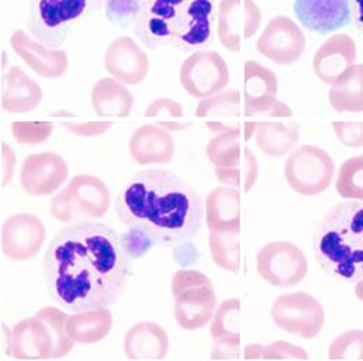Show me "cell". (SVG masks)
<instances>
[{
  "label": "cell",
  "mask_w": 363,
  "mask_h": 361,
  "mask_svg": "<svg viewBox=\"0 0 363 361\" xmlns=\"http://www.w3.org/2000/svg\"><path fill=\"white\" fill-rule=\"evenodd\" d=\"M263 349H264V346L257 345V343L249 345V346H246L243 356L246 360H263Z\"/></svg>",
  "instance_id": "cell-48"
},
{
  "label": "cell",
  "mask_w": 363,
  "mask_h": 361,
  "mask_svg": "<svg viewBox=\"0 0 363 361\" xmlns=\"http://www.w3.org/2000/svg\"><path fill=\"white\" fill-rule=\"evenodd\" d=\"M331 127L347 148H363V122H333Z\"/></svg>",
  "instance_id": "cell-43"
},
{
  "label": "cell",
  "mask_w": 363,
  "mask_h": 361,
  "mask_svg": "<svg viewBox=\"0 0 363 361\" xmlns=\"http://www.w3.org/2000/svg\"><path fill=\"white\" fill-rule=\"evenodd\" d=\"M328 101L338 113H362L363 64H354L331 84Z\"/></svg>",
  "instance_id": "cell-29"
},
{
  "label": "cell",
  "mask_w": 363,
  "mask_h": 361,
  "mask_svg": "<svg viewBox=\"0 0 363 361\" xmlns=\"http://www.w3.org/2000/svg\"><path fill=\"white\" fill-rule=\"evenodd\" d=\"M129 151L138 165H167L175 155V139L167 129L158 125H144L130 137Z\"/></svg>",
  "instance_id": "cell-22"
},
{
  "label": "cell",
  "mask_w": 363,
  "mask_h": 361,
  "mask_svg": "<svg viewBox=\"0 0 363 361\" xmlns=\"http://www.w3.org/2000/svg\"><path fill=\"white\" fill-rule=\"evenodd\" d=\"M111 194L106 184L92 175H77L50 200V214L63 224L90 222L105 217Z\"/></svg>",
  "instance_id": "cell-6"
},
{
  "label": "cell",
  "mask_w": 363,
  "mask_h": 361,
  "mask_svg": "<svg viewBox=\"0 0 363 361\" xmlns=\"http://www.w3.org/2000/svg\"><path fill=\"white\" fill-rule=\"evenodd\" d=\"M143 0H105V17L118 27L136 24Z\"/></svg>",
  "instance_id": "cell-41"
},
{
  "label": "cell",
  "mask_w": 363,
  "mask_h": 361,
  "mask_svg": "<svg viewBox=\"0 0 363 361\" xmlns=\"http://www.w3.org/2000/svg\"><path fill=\"white\" fill-rule=\"evenodd\" d=\"M74 115L72 112H66V110H57V112H50L49 118H73Z\"/></svg>",
  "instance_id": "cell-50"
},
{
  "label": "cell",
  "mask_w": 363,
  "mask_h": 361,
  "mask_svg": "<svg viewBox=\"0 0 363 361\" xmlns=\"http://www.w3.org/2000/svg\"><path fill=\"white\" fill-rule=\"evenodd\" d=\"M294 13L303 28L321 35L338 31L351 21V0H295Z\"/></svg>",
  "instance_id": "cell-18"
},
{
  "label": "cell",
  "mask_w": 363,
  "mask_h": 361,
  "mask_svg": "<svg viewBox=\"0 0 363 361\" xmlns=\"http://www.w3.org/2000/svg\"><path fill=\"white\" fill-rule=\"evenodd\" d=\"M91 105L99 118H129L135 99L132 92L116 79H101L91 91Z\"/></svg>",
  "instance_id": "cell-25"
},
{
  "label": "cell",
  "mask_w": 363,
  "mask_h": 361,
  "mask_svg": "<svg viewBox=\"0 0 363 361\" xmlns=\"http://www.w3.org/2000/svg\"><path fill=\"white\" fill-rule=\"evenodd\" d=\"M357 44L347 34H335L318 47L313 57V70L318 80L331 86L350 67L357 64Z\"/></svg>",
  "instance_id": "cell-20"
},
{
  "label": "cell",
  "mask_w": 363,
  "mask_h": 361,
  "mask_svg": "<svg viewBox=\"0 0 363 361\" xmlns=\"http://www.w3.org/2000/svg\"><path fill=\"white\" fill-rule=\"evenodd\" d=\"M121 243L125 254L129 258H140L154 246L144 233L136 229H129L126 233H123V236L121 237Z\"/></svg>",
  "instance_id": "cell-44"
},
{
  "label": "cell",
  "mask_w": 363,
  "mask_h": 361,
  "mask_svg": "<svg viewBox=\"0 0 363 361\" xmlns=\"http://www.w3.org/2000/svg\"><path fill=\"white\" fill-rule=\"evenodd\" d=\"M11 356L16 360H43L34 333V321L26 318L11 329Z\"/></svg>",
  "instance_id": "cell-36"
},
{
  "label": "cell",
  "mask_w": 363,
  "mask_h": 361,
  "mask_svg": "<svg viewBox=\"0 0 363 361\" xmlns=\"http://www.w3.org/2000/svg\"><path fill=\"white\" fill-rule=\"evenodd\" d=\"M256 47L260 55L272 63L291 66L303 56L306 37L292 18L277 16L267 23L263 34L257 40Z\"/></svg>",
  "instance_id": "cell-12"
},
{
  "label": "cell",
  "mask_w": 363,
  "mask_h": 361,
  "mask_svg": "<svg viewBox=\"0 0 363 361\" xmlns=\"http://www.w3.org/2000/svg\"><path fill=\"white\" fill-rule=\"evenodd\" d=\"M45 237V226L40 218L18 212L1 225V251L9 260L27 261L38 256Z\"/></svg>",
  "instance_id": "cell-14"
},
{
  "label": "cell",
  "mask_w": 363,
  "mask_h": 361,
  "mask_svg": "<svg viewBox=\"0 0 363 361\" xmlns=\"http://www.w3.org/2000/svg\"><path fill=\"white\" fill-rule=\"evenodd\" d=\"M116 215L129 229L144 233L154 246L181 244L203 225L200 194L168 171L148 169L129 178L116 200Z\"/></svg>",
  "instance_id": "cell-2"
},
{
  "label": "cell",
  "mask_w": 363,
  "mask_h": 361,
  "mask_svg": "<svg viewBox=\"0 0 363 361\" xmlns=\"http://www.w3.org/2000/svg\"><path fill=\"white\" fill-rule=\"evenodd\" d=\"M43 102L41 87L20 67L11 66L1 80V108L9 113H27Z\"/></svg>",
  "instance_id": "cell-24"
},
{
  "label": "cell",
  "mask_w": 363,
  "mask_h": 361,
  "mask_svg": "<svg viewBox=\"0 0 363 361\" xmlns=\"http://www.w3.org/2000/svg\"><path fill=\"white\" fill-rule=\"evenodd\" d=\"M243 116L246 119L255 118H292V109L281 102L277 96L263 98L257 101L243 102Z\"/></svg>",
  "instance_id": "cell-40"
},
{
  "label": "cell",
  "mask_w": 363,
  "mask_h": 361,
  "mask_svg": "<svg viewBox=\"0 0 363 361\" xmlns=\"http://www.w3.org/2000/svg\"><path fill=\"white\" fill-rule=\"evenodd\" d=\"M337 194L347 200L363 201V156L350 158L340 168L337 181Z\"/></svg>",
  "instance_id": "cell-35"
},
{
  "label": "cell",
  "mask_w": 363,
  "mask_h": 361,
  "mask_svg": "<svg viewBox=\"0 0 363 361\" xmlns=\"http://www.w3.org/2000/svg\"><path fill=\"white\" fill-rule=\"evenodd\" d=\"M351 11L358 28L363 31V0H351Z\"/></svg>",
  "instance_id": "cell-49"
},
{
  "label": "cell",
  "mask_w": 363,
  "mask_h": 361,
  "mask_svg": "<svg viewBox=\"0 0 363 361\" xmlns=\"http://www.w3.org/2000/svg\"><path fill=\"white\" fill-rule=\"evenodd\" d=\"M14 164H16V155L13 148L1 142V185L6 187L13 178L14 172Z\"/></svg>",
  "instance_id": "cell-47"
},
{
  "label": "cell",
  "mask_w": 363,
  "mask_h": 361,
  "mask_svg": "<svg viewBox=\"0 0 363 361\" xmlns=\"http://www.w3.org/2000/svg\"><path fill=\"white\" fill-rule=\"evenodd\" d=\"M105 0H27V27L33 38L50 49L96 14Z\"/></svg>",
  "instance_id": "cell-5"
},
{
  "label": "cell",
  "mask_w": 363,
  "mask_h": 361,
  "mask_svg": "<svg viewBox=\"0 0 363 361\" xmlns=\"http://www.w3.org/2000/svg\"><path fill=\"white\" fill-rule=\"evenodd\" d=\"M299 137V122H257L255 133L257 148L272 158L285 156L298 144Z\"/></svg>",
  "instance_id": "cell-28"
},
{
  "label": "cell",
  "mask_w": 363,
  "mask_h": 361,
  "mask_svg": "<svg viewBox=\"0 0 363 361\" xmlns=\"http://www.w3.org/2000/svg\"><path fill=\"white\" fill-rule=\"evenodd\" d=\"M169 338L155 322H138L125 336L123 350L129 360H164L168 355Z\"/></svg>",
  "instance_id": "cell-23"
},
{
  "label": "cell",
  "mask_w": 363,
  "mask_h": 361,
  "mask_svg": "<svg viewBox=\"0 0 363 361\" xmlns=\"http://www.w3.org/2000/svg\"><path fill=\"white\" fill-rule=\"evenodd\" d=\"M113 325V316L108 307H98L69 316L66 331L80 345H92L104 340Z\"/></svg>",
  "instance_id": "cell-26"
},
{
  "label": "cell",
  "mask_w": 363,
  "mask_h": 361,
  "mask_svg": "<svg viewBox=\"0 0 363 361\" xmlns=\"http://www.w3.org/2000/svg\"><path fill=\"white\" fill-rule=\"evenodd\" d=\"M240 93L228 90L211 95L200 101L196 109V118L206 119L207 129L214 134L242 130L245 122L240 123Z\"/></svg>",
  "instance_id": "cell-21"
},
{
  "label": "cell",
  "mask_w": 363,
  "mask_h": 361,
  "mask_svg": "<svg viewBox=\"0 0 363 361\" xmlns=\"http://www.w3.org/2000/svg\"><path fill=\"white\" fill-rule=\"evenodd\" d=\"M240 303L238 299L224 300L211 319L210 333L214 340L221 338L240 336Z\"/></svg>",
  "instance_id": "cell-37"
},
{
  "label": "cell",
  "mask_w": 363,
  "mask_h": 361,
  "mask_svg": "<svg viewBox=\"0 0 363 361\" xmlns=\"http://www.w3.org/2000/svg\"><path fill=\"white\" fill-rule=\"evenodd\" d=\"M272 318L281 331L308 340L321 332L325 314L316 297L296 292L277 297L272 304Z\"/></svg>",
  "instance_id": "cell-9"
},
{
  "label": "cell",
  "mask_w": 363,
  "mask_h": 361,
  "mask_svg": "<svg viewBox=\"0 0 363 361\" xmlns=\"http://www.w3.org/2000/svg\"><path fill=\"white\" fill-rule=\"evenodd\" d=\"M214 264L224 271L236 273L240 265V226L213 229L208 237Z\"/></svg>",
  "instance_id": "cell-30"
},
{
  "label": "cell",
  "mask_w": 363,
  "mask_h": 361,
  "mask_svg": "<svg viewBox=\"0 0 363 361\" xmlns=\"http://www.w3.org/2000/svg\"><path fill=\"white\" fill-rule=\"evenodd\" d=\"M240 359V336L221 338L214 340L211 360H238Z\"/></svg>",
  "instance_id": "cell-45"
},
{
  "label": "cell",
  "mask_w": 363,
  "mask_h": 361,
  "mask_svg": "<svg viewBox=\"0 0 363 361\" xmlns=\"http://www.w3.org/2000/svg\"><path fill=\"white\" fill-rule=\"evenodd\" d=\"M355 294L358 296L359 300L363 302V279H361L359 282H357V285H355Z\"/></svg>",
  "instance_id": "cell-51"
},
{
  "label": "cell",
  "mask_w": 363,
  "mask_h": 361,
  "mask_svg": "<svg viewBox=\"0 0 363 361\" xmlns=\"http://www.w3.org/2000/svg\"><path fill=\"white\" fill-rule=\"evenodd\" d=\"M69 316L56 307H44L35 316L34 333L43 360H57L72 353L74 340L66 331Z\"/></svg>",
  "instance_id": "cell-19"
},
{
  "label": "cell",
  "mask_w": 363,
  "mask_h": 361,
  "mask_svg": "<svg viewBox=\"0 0 363 361\" xmlns=\"http://www.w3.org/2000/svg\"><path fill=\"white\" fill-rule=\"evenodd\" d=\"M104 64L106 71L125 86L141 84L150 70L148 56L130 37H119L111 42Z\"/></svg>",
  "instance_id": "cell-17"
},
{
  "label": "cell",
  "mask_w": 363,
  "mask_h": 361,
  "mask_svg": "<svg viewBox=\"0 0 363 361\" xmlns=\"http://www.w3.org/2000/svg\"><path fill=\"white\" fill-rule=\"evenodd\" d=\"M213 0H143L135 31L150 49L204 46L211 38Z\"/></svg>",
  "instance_id": "cell-3"
},
{
  "label": "cell",
  "mask_w": 363,
  "mask_h": 361,
  "mask_svg": "<svg viewBox=\"0 0 363 361\" xmlns=\"http://www.w3.org/2000/svg\"><path fill=\"white\" fill-rule=\"evenodd\" d=\"M313 254L333 277L357 283L363 279V201L337 204L320 219Z\"/></svg>",
  "instance_id": "cell-4"
},
{
  "label": "cell",
  "mask_w": 363,
  "mask_h": 361,
  "mask_svg": "<svg viewBox=\"0 0 363 361\" xmlns=\"http://www.w3.org/2000/svg\"><path fill=\"white\" fill-rule=\"evenodd\" d=\"M182 87L193 98H208L224 90L230 74L227 62L216 50L191 53L181 66Z\"/></svg>",
  "instance_id": "cell-11"
},
{
  "label": "cell",
  "mask_w": 363,
  "mask_h": 361,
  "mask_svg": "<svg viewBox=\"0 0 363 361\" xmlns=\"http://www.w3.org/2000/svg\"><path fill=\"white\" fill-rule=\"evenodd\" d=\"M362 156H363V155H362Z\"/></svg>",
  "instance_id": "cell-52"
},
{
  "label": "cell",
  "mask_w": 363,
  "mask_h": 361,
  "mask_svg": "<svg viewBox=\"0 0 363 361\" xmlns=\"http://www.w3.org/2000/svg\"><path fill=\"white\" fill-rule=\"evenodd\" d=\"M262 11L255 0H220L218 40L229 52H240L243 41L260 28Z\"/></svg>",
  "instance_id": "cell-13"
},
{
  "label": "cell",
  "mask_w": 363,
  "mask_h": 361,
  "mask_svg": "<svg viewBox=\"0 0 363 361\" xmlns=\"http://www.w3.org/2000/svg\"><path fill=\"white\" fill-rule=\"evenodd\" d=\"M10 46L35 74L46 80L60 79L69 69V56L65 50L46 47L24 30L11 34Z\"/></svg>",
  "instance_id": "cell-16"
},
{
  "label": "cell",
  "mask_w": 363,
  "mask_h": 361,
  "mask_svg": "<svg viewBox=\"0 0 363 361\" xmlns=\"http://www.w3.org/2000/svg\"><path fill=\"white\" fill-rule=\"evenodd\" d=\"M144 118L154 119L158 126L168 132H184L191 126L190 122H183L184 109L179 102L171 98L154 99L145 109Z\"/></svg>",
  "instance_id": "cell-34"
},
{
  "label": "cell",
  "mask_w": 363,
  "mask_h": 361,
  "mask_svg": "<svg viewBox=\"0 0 363 361\" xmlns=\"http://www.w3.org/2000/svg\"><path fill=\"white\" fill-rule=\"evenodd\" d=\"M245 102L277 96L278 79L275 73L256 60H247L243 71Z\"/></svg>",
  "instance_id": "cell-31"
},
{
  "label": "cell",
  "mask_w": 363,
  "mask_h": 361,
  "mask_svg": "<svg viewBox=\"0 0 363 361\" xmlns=\"http://www.w3.org/2000/svg\"><path fill=\"white\" fill-rule=\"evenodd\" d=\"M214 173L223 184L238 190L242 188L245 193H249L257 180L259 164L253 151L249 147H245V154L239 164L227 168L216 166Z\"/></svg>",
  "instance_id": "cell-33"
},
{
  "label": "cell",
  "mask_w": 363,
  "mask_h": 361,
  "mask_svg": "<svg viewBox=\"0 0 363 361\" xmlns=\"http://www.w3.org/2000/svg\"><path fill=\"white\" fill-rule=\"evenodd\" d=\"M112 123L104 122H89V123H63V127L79 137H99L105 134L111 129Z\"/></svg>",
  "instance_id": "cell-46"
},
{
  "label": "cell",
  "mask_w": 363,
  "mask_h": 361,
  "mask_svg": "<svg viewBox=\"0 0 363 361\" xmlns=\"http://www.w3.org/2000/svg\"><path fill=\"white\" fill-rule=\"evenodd\" d=\"M175 299V319L184 331H197L213 319L217 296L207 275L193 270L175 272L171 280Z\"/></svg>",
  "instance_id": "cell-7"
},
{
  "label": "cell",
  "mask_w": 363,
  "mask_h": 361,
  "mask_svg": "<svg viewBox=\"0 0 363 361\" xmlns=\"http://www.w3.org/2000/svg\"><path fill=\"white\" fill-rule=\"evenodd\" d=\"M69 166L56 152L30 155L21 165L20 183L24 191L34 197H45L57 191L69 179Z\"/></svg>",
  "instance_id": "cell-15"
},
{
  "label": "cell",
  "mask_w": 363,
  "mask_h": 361,
  "mask_svg": "<svg viewBox=\"0 0 363 361\" xmlns=\"http://www.w3.org/2000/svg\"><path fill=\"white\" fill-rule=\"evenodd\" d=\"M53 133V126L46 122H13L11 123V136L21 144L35 147L46 139H49Z\"/></svg>",
  "instance_id": "cell-39"
},
{
  "label": "cell",
  "mask_w": 363,
  "mask_h": 361,
  "mask_svg": "<svg viewBox=\"0 0 363 361\" xmlns=\"http://www.w3.org/2000/svg\"><path fill=\"white\" fill-rule=\"evenodd\" d=\"M328 359L363 361V331L354 329L338 335L330 343Z\"/></svg>",
  "instance_id": "cell-38"
},
{
  "label": "cell",
  "mask_w": 363,
  "mask_h": 361,
  "mask_svg": "<svg viewBox=\"0 0 363 361\" xmlns=\"http://www.w3.org/2000/svg\"><path fill=\"white\" fill-rule=\"evenodd\" d=\"M263 360H309V355L299 346L285 340H275L263 349Z\"/></svg>",
  "instance_id": "cell-42"
},
{
  "label": "cell",
  "mask_w": 363,
  "mask_h": 361,
  "mask_svg": "<svg viewBox=\"0 0 363 361\" xmlns=\"http://www.w3.org/2000/svg\"><path fill=\"white\" fill-rule=\"evenodd\" d=\"M240 193L238 188L229 185L214 188L206 202L207 227L213 230L240 226Z\"/></svg>",
  "instance_id": "cell-27"
},
{
  "label": "cell",
  "mask_w": 363,
  "mask_h": 361,
  "mask_svg": "<svg viewBox=\"0 0 363 361\" xmlns=\"http://www.w3.org/2000/svg\"><path fill=\"white\" fill-rule=\"evenodd\" d=\"M49 297L70 313L109 307L130 271L121 237L111 226L80 222L59 230L44 258Z\"/></svg>",
  "instance_id": "cell-1"
},
{
  "label": "cell",
  "mask_w": 363,
  "mask_h": 361,
  "mask_svg": "<svg viewBox=\"0 0 363 361\" xmlns=\"http://www.w3.org/2000/svg\"><path fill=\"white\" fill-rule=\"evenodd\" d=\"M335 164L328 152L316 145H302L285 162V179L301 195L324 193L334 179Z\"/></svg>",
  "instance_id": "cell-8"
},
{
  "label": "cell",
  "mask_w": 363,
  "mask_h": 361,
  "mask_svg": "<svg viewBox=\"0 0 363 361\" xmlns=\"http://www.w3.org/2000/svg\"><path fill=\"white\" fill-rule=\"evenodd\" d=\"M240 141H245V127L242 130L217 134L210 139L206 148L208 161L214 166L220 168L235 166L242 161L245 154V148H242Z\"/></svg>",
  "instance_id": "cell-32"
},
{
  "label": "cell",
  "mask_w": 363,
  "mask_h": 361,
  "mask_svg": "<svg viewBox=\"0 0 363 361\" xmlns=\"http://www.w3.org/2000/svg\"><path fill=\"white\" fill-rule=\"evenodd\" d=\"M256 267L260 277L279 289L299 285L308 275L303 251L291 241H272L257 253Z\"/></svg>",
  "instance_id": "cell-10"
}]
</instances>
